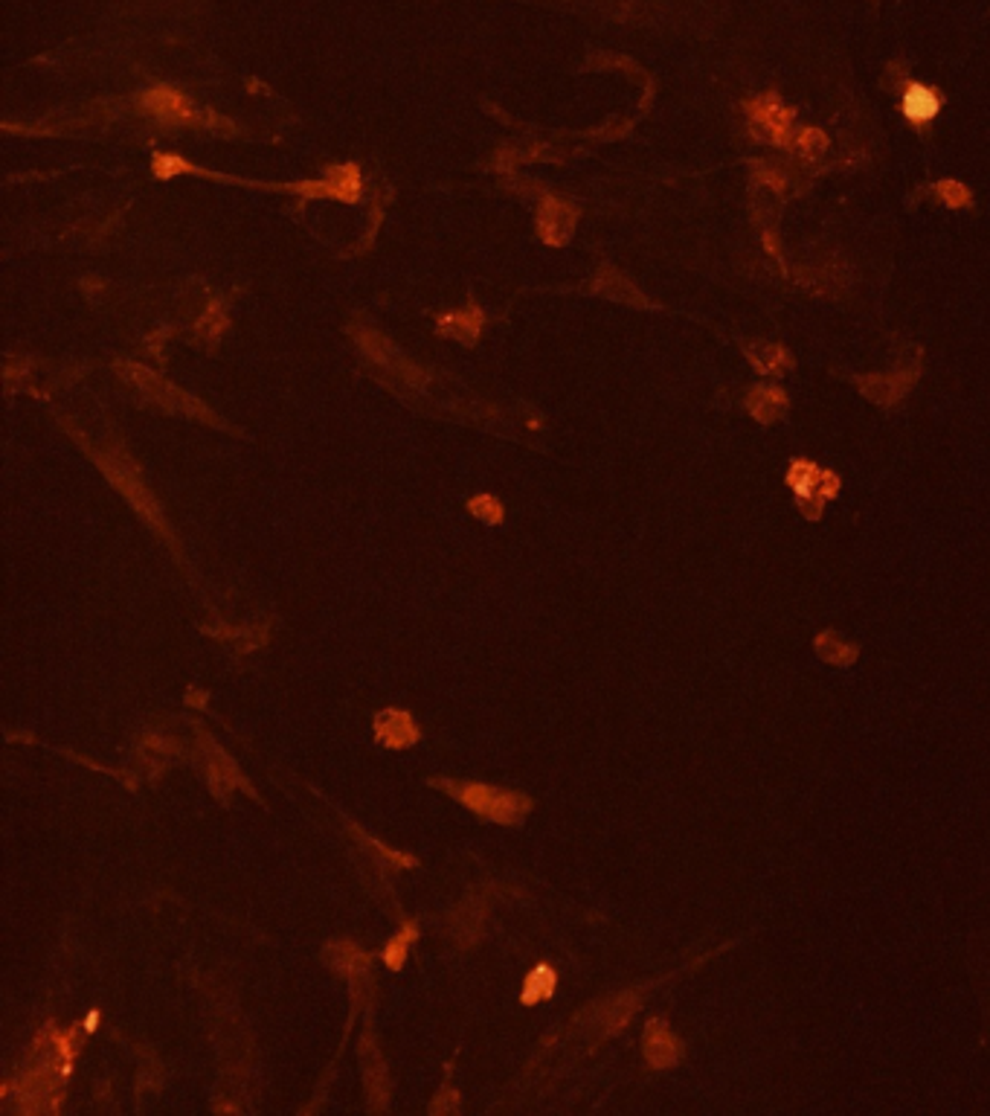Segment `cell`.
<instances>
[{
	"label": "cell",
	"instance_id": "6da1fadb",
	"mask_svg": "<svg viewBox=\"0 0 990 1116\" xmlns=\"http://www.w3.org/2000/svg\"><path fill=\"white\" fill-rule=\"evenodd\" d=\"M444 788H451V794L460 803H465L471 812H477L479 817L494 820V823H517L520 817L529 812V796L514 794V791H500V788H488V785H453L444 782Z\"/></svg>",
	"mask_w": 990,
	"mask_h": 1116
},
{
	"label": "cell",
	"instance_id": "7a4b0ae2",
	"mask_svg": "<svg viewBox=\"0 0 990 1116\" xmlns=\"http://www.w3.org/2000/svg\"><path fill=\"white\" fill-rule=\"evenodd\" d=\"M143 108L145 111H152L154 117H160V119H169V122L192 119V111H189L187 100H183V93H178L175 88H166V84L163 88L148 91L143 96Z\"/></svg>",
	"mask_w": 990,
	"mask_h": 1116
},
{
	"label": "cell",
	"instance_id": "3957f363",
	"mask_svg": "<svg viewBox=\"0 0 990 1116\" xmlns=\"http://www.w3.org/2000/svg\"><path fill=\"white\" fill-rule=\"evenodd\" d=\"M378 739L387 747H410L413 742H418V727L413 725V718L407 713H395V709H387V713L378 716Z\"/></svg>",
	"mask_w": 990,
	"mask_h": 1116
},
{
	"label": "cell",
	"instance_id": "277c9868",
	"mask_svg": "<svg viewBox=\"0 0 990 1116\" xmlns=\"http://www.w3.org/2000/svg\"><path fill=\"white\" fill-rule=\"evenodd\" d=\"M645 1056L653 1067H671L679 1056L677 1038L668 1033V1026L662 1021H653L645 1033Z\"/></svg>",
	"mask_w": 990,
	"mask_h": 1116
},
{
	"label": "cell",
	"instance_id": "5b68a950",
	"mask_svg": "<svg viewBox=\"0 0 990 1116\" xmlns=\"http://www.w3.org/2000/svg\"><path fill=\"white\" fill-rule=\"evenodd\" d=\"M326 180L331 187V198H337L343 204H355L357 198H361V169H357L355 163L329 169Z\"/></svg>",
	"mask_w": 990,
	"mask_h": 1116
},
{
	"label": "cell",
	"instance_id": "8992f818",
	"mask_svg": "<svg viewBox=\"0 0 990 1116\" xmlns=\"http://www.w3.org/2000/svg\"><path fill=\"white\" fill-rule=\"evenodd\" d=\"M564 213H569L564 204H558L555 198H543V204H540V213H538V224H540V236H543V242L558 244V242H564V239H566V233H569V227H573V224H561V215H564Z\"/></svg>",
	"mask_w": 990,
	"mask_h": 1116
},
{
	"label": "cell",
	"instance_id": "52a82bcc",
	"mask_svg": "<svg viewBox=\"0 0 990 1116\" xmlns=\"http://www.w3.org/2000/svg\"><path fill=\"white\" fill-rule=\"evenodd\" d=\"M903 111L915 122L933 119L938 114V96L930 88H924V84H912L907 96H903Z\"/></svg>",
	"mask_w": 990,
	"mask_h": 1116
},
{
	"label": "cell",
	"instance_id": "ba28073f",
	"mask_svg": "<svg viewBox=\"0 0 990 1116\" xmlns=\"http://www.w3.org/2000/svg\"><path fill=\"white\" fill-rule=\"evenodd\" d=\"M555 989V971L549 965H538L535 971L526 977V989H523V1003H540L552 997Z\"/></svg>",
	"mask_w": 990,
	"mask_h": 1116
},
{
	"label": "cell",
	"instance_id": "9c48e42d",
	"mask_svg": "<svg viewBox=\"0 0 990 1116\" xmlns=\"http://www.w3.org/2000/svg\"><path fill=\"white\" fill-rule=\"evenodd\" d=\"M418 936V930H416V925H407L399 936H395L390 945H387V953H383V960H387V965L392 968V971H399V968L404 965V956H407V948H410V942Z\"/></svg>",
	"mask_w": 990,
	"mask_h": 1116
},
{
	"label": "cell",
	"instance_id": "30bf717a",
	"mask_svg": "<svg viewBox=\"0 0 990 1116\" xmlns=\"http://www.w3.org/2000/svg\"><path fill=\"white\" fill-rule=\"evenodd\" d=\"M468 509H471L479 521H488V523L503 521V506L497 503V497H491V495H477L471 503H468Z\"/></svg>",
	"mask_w": 990,
	"mask_h": 1116
},
{
	"label": "cell",
	"instance_id": "8fae6325",
	"mask_svg": "<svg viewBox=\"0 0 990 1116\" xmlns=\"http://www.w3.org/2000/svg\"><path fill=\"white\" fill-rule=\"evenodd\" d=\"M189 169V163L183 161V157H154V171H157V178H171V175H178V171H187Z\"/></svg>",
	"mask_w": 990,
	"mask_h": 1116
}]
</instances>
